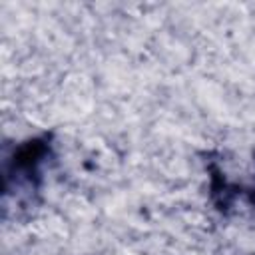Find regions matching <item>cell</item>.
Instances as JSON below:
<instances>
[{"mask_svg":"<svg viewBox=\"0 0 255 255\" xmlns=\"http://www.w3.org/2000/svg\"><path fill=\"white\" fill-rule=\"evenodd\" d=\"M54 159L52 133H42L18 141L2 157V195L4 213L14 209H26L36 205V197L44 183L46 165Z\"/></svg>","mask_w":255,"mask_h":255,"instance_id":"1","label":"cell"},{"mask_svg":"<svg viewBox=\"0 0 255 255\" xmlns=\"http://www.w3.org/2000/svg\"><path fill=\"white\" fill-rule=\"evenodd\" d=\"M211 197L221 211H231L237 205L255 211V153L239 173H229L209 165Z\"/></svg>","mask_w":255,"mask_h":255,"instance_id":"2","label":"cell"}]
</instances>
